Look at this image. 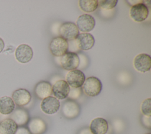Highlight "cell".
<instances>
[{"label":"cell","mask_w":151,"mask_h":134,"mask_svg":"<svg viewBox=\"0 0 151 134\" xmlns=\"http://www.w3.org/2000/svg\"><path fill=\"white\" fill-rule=\"evenodd\" d=\"M76 42L78 49L81 50H89L94 45L95 40L94 37L90 33L79 34Z\"/></svg>","instance_id":"4fadbf2b"},{"label":"cell","mask_w":151,"mask_h":134,"mask_svg":"<svg viewBox=\"0 0 151 134\" xmlns=\"http://www.w3.org/2000/svg\"><path fill=\"white\" fill-rule=\"evenodd\" d=\"M61 112L66 118L73 119L80 114V107L78 104L74 100H68L63 103Z\"/></svg>","instance_id":"7c38bea8"},{"label":"cell","mask_w":151,"mask_h":134,"mask_svg":"<svg viewBox=\"0 0 151 134\" xmlns=\"http://www.w3.org/2000/svg\"><path fill=\"white\" fill-rule=\"evenodd\" d=\"M17 129V125L10 118L5 119L0 122V133L1 134H15Z\"/></svg>","instance_id":"ffe728a7"},{"label":"cell","mask_w":151,"mask_h":134,"mask_svg":"<svg viewBox=\"0 0 151 134\" xmlns=\"http://www.w3.org/2000/svg\"><path fill=\"white\" fill-rule=\"evenodd\" d=\"M15 134H31L29 130L25 127H18V129Z\"/></svg>","instance_id":"484cf974"},{"label":"cell","mask_w":151,"mask_h":134,"mask_svg":"<svg viewBox=\"0 0 151 134\" xmlns=\"http://www.w3.org/2000/svg\"><path fill=\"white\" fill-rule=\"evenodd\" d=\"M9 118L14 120L17 126H23L26 125L29 121V114L24 109H17L14 110L9 116Z\"/></svg>","instance_id":"ac0fdd59"},{"label":"cell","mask_w":151,"mask_h":134,"mask_svg":"<svg viewBox=\"0 0 151 134\" xmlns=\"http://www.w3.org/2000/svg\"><path fill=\"white\" fill-rule=\"evenodd\" d=\"M28 129L31 134H43L47 130V125L42 119L34 117L28 121Z\"/></svg>","instance_id":"2e32d148"},{"label":"cell","mask_w":151,"mask_h":134,"mask_svg":"<svg viewBox=\"0 0 151 134\" xmlns=\"http://www.w3.org/2000/svg\"><path fill=\"white\" fill-rule=\"evenodd\" d=\"M141 112L143 115L146 116H151V99L148 98L143 100L141 104Z\"/></svg>","instance_id":"7402d4cb"},{"label":"cell","mask_w":151,"mask_h":134,"mask_svg":"<svg viewBox=\"0 0 151 134\" xmlns=\"http://www.w3.org/2000/svg\"><path fill=\"white\" fill-rule=\"evenodd\" d=\"M60 37L66 41L75 40L79 35V30L76 24L72 22H65L60 27Z\"/></svg>","instance_id":"3957f363"},{"label":"cell","mask_w":151,"mask_h":134,"mask_svg":"<svg viewBox=\"0 0 151 134\" xmlns=\"http://www.w3.org/2000/svg\"><path fill=\"white\" fill-rule=\"evenodd\" d=\"M81 93V88H70L68 97L71 99V100H75L78 99Z\"/></svg>","instance_id":"cb8c5ba5"},{"label":"cell","mask_w":151,"mask_h":134,"mask_svg":"<svg viewBox=\"0 0 151 134\" xmlns=\"http://www.w3.org/2000/svg\"><path fill=\"white\" fill-rule=\"evenodd\" d=\"M133 66L137 71L140 73H146L149 71L151 68L150 56L146 53L137 55L133 60Z\"/></svg>","instance_id":"ba28073f"},{"label":"cell","mask_w":151,"mask_h":134,"mask_svg":"<svg viewBox=\"0 0 151 134\" xmlns=\"http://www.w3.org/2000/svg\"><path fill=\"white\" fill-rule=\"evenodd\" d=\"M15 56L18 62L27 63L32 59L33 57V50L28 44H20L15 50Z\"/></svg>","instance_id":"30bf717a"},{"label":"cell","mask_w":151,"mask_h":134,"mask_svg":"<svg viewBox=\"0 0 151 134\" xmlns=\"http://www.w3.org/2000/svg\"><path fill=\"white\" fill-rule=\"evenodd\" d=\"M40 107L44 113L52 115L58 112L60 107V103L57 98L50 96L42 99Z\"/></svg>","instance_id":"9c48e42d"},{"label":"cell","mask_w":151,"mask_h":134,"mask_svg":"<svg viewBox=\"0 0 151 134\" xmlns=\"http://www.w3.org/2000/svg\"><path fill=\"white\" fill-rule=\"evenodd\" d=\"M12 99L15 104L19 106L28 104L31 99V95L29 91L25 89H18L15 90L12 95Z\"/></svg>","instance_id":"5bb4252c"},{"label":"cell","mask_w":151,"mask_h":134,"mask_svg":"<svg viewBox=\"0 0 151 134\" xmlns=\"http://www.w3.org/2000/svg\"><path fill=\"white\" fill-rule=\"evenodd\" d=\"M78 134H93V133L91 132L90 129H88V128H84V129H81L80 131Z\"/></svg>","instance_id":"4316f807"},{"label":"cell","mask_w":151,"mask_h":134,"mask_svg":"<svg viewBox=\"0 0 151 134\" xmlns=\"http://www.w3.org/2000/svg\"><path fill=\"white\" fill-rule=\"evenodd\" d=\"M117 2V0H100L98 1V4L103 9H111L116 6Z\"/></svg>","instance_id":"603a6c76"},{"label":"cell","mask_w":151,"mask_h":134,"mask_svg":"<svg viewBox=\"0 0 151 134\" xmlns=\"http://www.w3.org/2000/svg\"><path fill=\"white\" fill-rule=\"evenodd\" d=\"M89 129L93 134H106L109 129V125L105 119L97 117L92 120Z\"/></svg>","instance_id":"9a60e30c"},{"label":"cell","mask_w":151,"mask_h":134,"mask_svg":"<svg viewBox=\"0 0 151 134\" xmlns=\"http://www.w3.org/2000/svg\"><path fill=\"white\" fill-rule=\"evenodd\" d=\"M60 64L65 70L77 69L80 64V58L78 54L74 52H67L61 56Z\"/></svg>","instance_id":"277c9868"},{"label":"cell","mask_w":151,"mask_h":134,"mask_svg":"<svg viewBox=\"0 0 151 134\" xmlns=\"http://www.w3.org/2000/svg\"><path fill=\"white\" fill-rule=\"evenodd\" d=\"M4 46H5L4 41V40L0 37V53H1V52L2 51V50H4Z\"/></svg>","instance_id":"83f0119b"},{"label":"cell","mask_w":151,"mask_h":134,"mask_svg":"<svg viewBox=\"0 0 151 134\" xmlns=\"http://www.w3.org/2000/svg\"><path fill=\"white\" fill-rule=\"evenodd\" d=\"M147 134H150V133H147Z\"/></svg>","instance_id":"f1b7e54d"},{"label":"cell","mask_w":151,"mask_h":134,"mask_svg":"<svg viewBox=\"0 0 151 134\" xmlns=\"http://www.w3.org/2000/svg\"><path fill=\"white\" fill-rule=\"evenodd\" d=\"M141 122L142 124L146 128L150 129L151 128V121H150V116H146L142 115L141 117Z\"/></svg>","instance_id":"d4e9b609"},{"label":"cell","mask_w":151,"mask_h":134,"mask_svg":"<svg viewBox=\"0 0 151 134\" xmlns=\"http://www.w3.org/2000/svg\"><path fill=\"white\" fill-rule=\"evenodd\" d=\"M15 104L12 99L9 96H3L0 98V113L1 115H9L15 109Z\"/></svg>","instance_id":"d6986e66"},{"label":"cell","mask_w":151,"mask_h":134,"mask_svg":"<svg viewBox=\"0 0 151 134\" xmlns=\"http://www.w3.org/2000/svg\"><path fill=\"white\" fill-rule=\"evenodd\" d=\"M34 92L37 97L42 100L51 95L52 86L49 82L42 81L36 84L34 88Z\"/></svg>","instance_id":"e0dca14e"},{"label":"cell","mask_w":151,"mask_h":134,"mask_svg":"<svg viewBox=\"0 0 151 134\" xmlns=\"http://www.w3.org/2000/svg\"><path fill=\"white\" fill-rule=\"evenodd\" d=\"M80 9L85 12H91L96 10L99 4L97 0H80L78 1Z\"/></svg>","instance_id":"44dd1931"},{"label":"cell","mask_w":151,"mask_h":134,"mask_svg":"<svg viewBox=\"0 0 151 134\" xmlns=\"http://www.w3.org/2000/svg\"><path fill=\"white\" fill-rule=\"evenodd\" d=\"M0 134H1V133H0Z\"/></svg>","instance_id":"4dcf8cb0"},{"label":"cell","mask_w":151,"mask_h":134,"mask_svg":"<svg viewBox=\"0 0 151 134\" xmlns=\"http://www.w3.org/2000/svg\"><path fill=\"white\" fill-rule=\"evenodd\" d=\"M49 49L55 57H61L68 50V43L61 37L54 38L50 43Z\"/></svg>","instance_id":"7a4b0ae2"},{"label":"cell","mask_w":151,"mask_h":134,"mask_svg":"<svg viewBox=\"0 0 151 134\" xmlns=\"http://www.w3.org/2000/svg\"><path fill=\"white\" fill-rule=\"evenodd\" d=\"M85 80L86 76L80 70H70L66 75V82L72 88L81 87Z\"/></svg>","instance_id":"8992f818"},{"label":"cell","mask_w":151,"mask_h":134,"mask_svg":"<svg viewBox=\"0 0 151 134\" xmlns=\"http://www.w3.org/2000/svg\"><path fill=\"white\" fill-rule=\"evenodd\" d=\"M142 2L132 6L130 9L129 14L131 18L137 22L145 21L149 15L147 6Z\"/></svg>","instance_id":"5b68a950"},{"label":"cell","mask_w":151,"mask_h":134,"mask_svg":"<svg viewBox=\"0 0 151 134\" xmlns=\"http://www.w3.org/2000/svg\"><path fill=\"white\" fill-rule=\"evenodd\" d=\"M96 25L95 19L90 14L80 15L76 21V25L79 31L82 33H87L93 30Z\"/></svg>","instance_id":"52a82bcc"},{"label":"cell","mask_w":151,"mask_h":134,"mask_svg":"<svg viewBox=\"0 0 151 134\" xmlns=\"http://www.w3.org/2000/svg\"><path fill=\"white\" fill-rule=\"evenodd\" d=\"M1 113H0V116H1Z\"/></svg>","instance_id":"f546056e"},{"label":"cell","mask_w":151,"mask_h":134,"mask_svg":"<svg viewBox=\"0 0 151 134\" xmlns=\"http://www.w3.org/2000/svg\"><path fill=\"white\" fill-rule=\"evenodd\" d=\"M70 87L64 80L57 81L52 87V93L58 100H63L68 97Z\"/></svg>","instance_id":"8fae6325"},{"label":"cell","mask_w":151,"mask_h":134,"mask_svg":"<svg viewBox=\"0 0 151 134\" xmlns=\"http://www.w3.org/2000/svg\"><path fill=\"white\" fill-rule=\"evenodd\" d=\"M82 89L86 95L90 97H95L100 93L102 89V83L96 77H88L86 79L82 86Z\"/></svg>","instance_id":"6da1fadb"}]
</instances>
